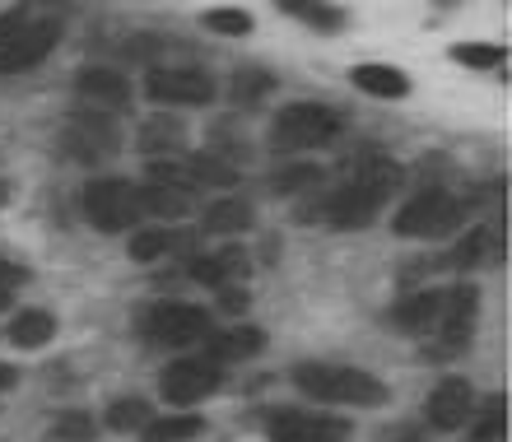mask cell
Returning <instances> with one entry per match:
<instances>
[{
    "mask_svg": "<svg viewBox=\"0 0 512 442\" xmlns=\"http://www.w3.org/2000/svg\"><path fill=\"white\" fill-rule=\"evenodd\" d=\"M201 252V228H177V224H154L131 233V261L154 266L163 256H196Z\"/></svg>",
    "mask_w": 512,
    "mask_h": 442,
    "instance_id": "15",
    "label": "cell"
},
{
    "mask_svg": "<svg viewBox=\"0 0 512 442\" xmlns=\"http://www.w3.org/2000/svg\"><path fill=\"white\" fill-rule=\"evenodd\" d=\"M19 284H28V270L19 266V261H10V256H0V289H19Z\"/></svg>",
    "mask_w": 512,
    "mask_h": 442,
    "instance_id": "36",
    "label": "cell"
},
{
    "mask_svg": "<svg viewBox=\"0 0 512 442\" xmlns=\"http://www.w3.org/2000/svg\"><path fill=\"white\" fill-rule=\"evenodd\" d=\"M270 442H350L354 424L340 415H317V410H280L266 424Z\"/></svg>",
    "mask_w": 512,
    "mask_h": 442,
    "instance_id": "12",
    "label": "cell"
},
{
    "mask_svg": "<svg viewBox=\"0 0 512 442\" xmlns=\"http://www.w3.org/2000/svg\"><path fill=\"white\" fill-rule=\"evenodd\" d=\"M75 94L84 98V108L126 112L135 98V84L126 80V70H117V66H84L80 75H75Z\"/></svg>",
    "mask_w": 512,
    "mask_h": 442,
    "instance_id": "14",
    "label": "cell"
},
{
    "mask_svg": "<svg viewBox=\"0 0 512 442\" xmlns=\"http://www.w3.org/2000/svg\"><path fill=\"white\" fill-rule=\"evenodd\" d=\"M28 19H33L28 10H10V14H0V47H5V42H10L14 33H19V28L28 24Z\"/></svg>",
    "mask_w": 512,
    "mask_h": 442,
    "instance_id": "37",
    "label": "cell"
},
{
    "mask_svg": "<svg viewBox=\"0 0 512 442\" xmlns=\"http://www.w3.org/2000/svg\"><path fill=\"white\" fill-rule=\"evenodd\" d=\"M443 5H457V0H443Z\"/></svg>",
    "mask_w": 512,
    "mask_h": 442,
    "instance_id": "41",
    "label": "cell"
},
{
    "mask_svg": "<svg viewBox=\"0 0 512 442\" xmlns=\"http://www.w3.org/2000/svg\"><path fill=\"white\" fill-rule=\"evenodd\" d=\"M508 438V401L489 396L485 405H475L471 415V442H503Z\"/></svg>",
    "mask_w": 512,
    "mask_h": 442,
    "instance_id": "27",
    "label": "cell"
},
{
    "mask_svg": "<svg viewBox=\"0 0 512 442\" xmlns=\"http://www.w3.org/2000/svg\"><path fill=\"white\" fill-rule=\"evenodd\" d=\"M140 215L145 219H168V224H177V219L191 215V196L177 187H163V182H140Z\"/></svg>",
    "mask_w": 512,
    "mask_h": 442,
    "instance_id": "24",
    "label": "cell"
},
{
    "mask_svg": "<svg viewBox=\"0 0 512 442\" xmlns=\"http://www.w3.org/2000/svg\"><path fill=\"white\" fill-rule=\"evenodd\" d=\"M261 349H266V331H261V326H247V322L205 335V359H215V363H247V359H256Z\"/></svg>",
    "mask_w": 512,
    "mask_h": 442,
    "instance_id": "19",
    "label": "cell"
},
{
    "mask_svg": "<svg viewBox=\"0 0 512 442\" xmlns=\"http://www.w3.org/2000/svg\"><path fill=\"white\" fill-rule=\"evenodd\" d=\"M80 210L84 219L98 228V233H131L135 224H140V191H135V182H126V177H89L80 191Z\"/></svg>",
    "mask_w": 512,
    "mask_h": 442,
    "instance_id": "4",
    "label": "cell"
},
{
    "mask_svg": "<svg viewBox=\"0 0 512 442\" xmlns=\"http://www.w3.org/2000/svg\"><path fill=\"white\" fill-rule=\"evenodd\" d=\"M252 228V205L243 196H224V201L205 205L201 215V233H215V238H233V233H247Z\"/></svg>",
    "mask_w": 512,
    "mask_h": 442,
    "instance_id": "25",
    "label": "cell"
},
{
    "mask_svg": "<svg viewBox=\"0 0 512 442\" xmlns=\"http://www.w3.org/2000/svg\"><path fill=\"white\" fill-rule=\"evenodd\" d=\"M252 261L243 247H219V252H196L191 256V280L205 289H229V284H247Z\"/></svg>",
    "mask_w": 512,
    "mask_h": 442,
    "instance_id": "16",
    "label": "cell"
},
{
    "mask_svg": "<svg viewBox=\"0 0 512 442\" xmlns=\"http://www.w3.org/2000/svg\"><path fill=\"white\" fill-rule=\"evenodd\" d=\"M475 415V387L466 382V377H443L438 387L429 391V401H424V419H429L438 433H457L466 429Z\"/></svg>",
    "mask_w": 512,
    "mask_h": 442,
    "instance_id": "13",
    "label": "cell"
},
{
    "mask_svg": "<svg viewBox=\"0 0 512 442\" xmlns=\"http://www.w3.org/2000/svg\"><path fill=\"white\" fill-rule=\"evenodd\" d=\"M201 28H205V33H219V38H247V33L256 28V19L247 10L219 5V10H205L201 14Z\"/></svg>",
    "mask_w": 512,
    "mask_h": 442,
    "instance_id": "34",
    "label": "cell"
},
{
    "mask_svg": "<svg viewBox=\"0 0 512 442\" xmlns=\"http://www.w3.org/2000/svg\"><path fill=\"white\" fill-rule=\"evenodd\" d=\"M10 205V177H0V210Z\"/></svg>",
    "mask_w": 512,
    "mask_h": 442,
    "instance_id": "39",
    "label": "cell"
},
{
    "mask_svg": "<svg viewBox=\"0 0 512 442\" xmlns=\"http://www.w3.org/2000/svg\"><path fill=\"white\" fill-rule=\"evenodd\" d=\"M149 345L159 349H191V345H205V335L215 331L210 312L196 308V303H154L140 322Z\"/></svg>",
    "mask_w": 512,
    "mask_h": 442,
    "instance_id": "8",
    "label": "cell"
},
{
    "mask_svg": "<svg viewBox=\"0 0 512 442\" xmlns=\"http://www.w3.org/2000/svg\"><path fill=\"white\" fill-rule=\"evenodd\" d=\"M205 433V419L191 410H173V415H154L140 429V442H196Z\"/></svg>",
    "mask_w": 512,
    "mask_h": 442,
    "instance_id": "26",
    "label": "cell"
},
{
    "mask_svg": "<svg viewBox=\"0 0 512 442\" xmlns=\"http://www.w3.org/2000/svg\"><path fill=\"white\" fill-rule=\"evenodd\" d=\"M475 322H480V289H475L471 280L452 284V289H443V308H438V326H433V345L429 354L433 359H457V354H466V345H471L475 335Z\"/></svg>",
    "mask_w": 512,
    "mask_h": 442,
    "instance_id": "5",
    "label": "cell"
},
{
    "mask_svg": "<svg viewBox=\"0 0 512 442\" xmlns=\"http://www.w3.org/2000/svg\"><path fill=\"white\" fill-rule=\"evenodd\" d=\"M14 387H19V368H14V363H0V396Z\"/></svg>",
    "mask_w": 512,
    "mask_h": 442,
    "instance_id": "38",
    "label": "cell"
},
{
    "mask_svg": "<svg viewBox=\"0 0 512 442\" xmlns=\"http://www.w3.org/2000/svg\"><path fill=\"white\" fill-rule=\"evenodd\" d=\"M270 89H275V75H270V70L243 66L238 75H233V84H229V98L238 103V108H256V103H261Z\"/></svg>",
    "mask_w": 512,
    "mask_h": 442,
    "instance_id": "29",
    "label": "cell"
},
{
    "mask_svg": "<svg viewBox=\"0 0 512 442\" xmlns=\"http://www.w3.org/2000/svg\"><path fill=\"white\" fill-rule=\"evenodd\" d=\"M61 145H66L70 159H80V163H103V159H112V154L122 149V131H117L112 112L75 108V112L66 117V135H61Z\"/></svg>",
    "mask_w": 512,
    "mask_h": 442,
    "instance_id": "9",
    "label": "cell"
},
{
    "mask_svg": "<svg viewBox=\"0 0 512 442\" xmlns=\"http://www.w3.org/2000/svg\"><path fill=\"white\" fill-rule=\"evenodd\" d=\"M401 182H405L401 163L387 159V154H368L345 187H336L317 210L303 215V224H317V219H322V224H331L336 233H359V228H368L382 215V205L391 201V191L401 187Z\"/></svg>",
    "mask_w": 512,
    "mask_h": 442,
    "instance_id": "1",
    "label": "cell"
},
{
    "mask_svg": "<svg viewBox=\"0 0 512 442\" xmlns=\"http://www.w3.org/2000/svg\"><path fill=\"white\" fill-rule=\"evenodd\" d=\"M494 256H499V228H494V224H475L471 233H466V238L447 252V261H452V270H461V275H466V270L485 266V261H494Z\"/></svg>",
    "mask_w": 512,
    "mask_h": 442,
    "instance_id": "23",
    "label": "cell"
},
{
    "mask_svg": "<svg viewBox=\"0 0 512 442\" xmlns=\"http://www.w3.org/2000/svg\"><path fill=\"white\" fill-rule=\"evenodd\" d=\"M10 303H14V294H10V289H0V312L10 308Z\"/></svg>",
    "mask_w": 512,
    "mask_h": 442,
    "instance_id": "40",
    "label": "cell"
},
{
    "mask_svg": "<svg viewBox=\"0 0 512 442\" xmlns=\"http://www.w3.org/2000/svg\"><path fill=\"white\" fill-rule=\"evenodd\" d=\"M350 84L359 89V94L368 98H405L410 94V75H405L401 66H382V61H368V66H354L350 70Z\"/></svg>",
    "mask_w": 512,
    "mask_h": 442,
    "instance_id": "21",
    "label": "cell"
},
{
    "mask_svg": "<svg viewBox=\"0 0 512 442\" xmlns=\"http://www.w3.org/2000/svg\"><path fill=\"white\" fill-rule=\"evenodd\" d=\"M461 219H466V205L447 187H429L396 210L391 228H396L401 238H443V233H457Z\"/></svg>",
    "mask_w": 512,
    "mask_h": 442,
    "instance_id": "6",
    "label": "cell"
},
{
    "mask_svg": "<svg viewBox=\"0 0 512 442\" xmlns=\"http://www.w3.org/2000/svg\"><path fill=\"white\" fill-rule=\"evenodd\" d=\"M135 149H140L145 159H177V154H187V126H182V117L154 112L149 121H140Z\"/></svg>",
    "mask_w": 512,
    "mask_h": 442,
    "instance_id": "17",
    "label": "cell"
},
{
    "mask_svg": "<svg viewBox=\"0 0 512 442\" xmlns=\"http://www.w3.org/2000/svg\"><path fill=\"white\" fill-rule=\"evenodd\" d=\"M187 173H191V182H196V191L233 187V182H238V168L224 163V159H215V154H187Z\"/></svg>",
    "mask_w": 512,
    "mask_h": 442,
    "instance_id": "33",
    "label": "cell"
},
{
    "mask_svg": "<svg viewBox=\"0 0 512 442\" xmlns=\"http://www.w3.org/2000/svg\"><path fill=\"white\" fill-rule=\"evenodd\" d=\"M294 387L317 405H354V410H382L391 405V387L382 377L354 363H298Z\"/></svg>",
    "mask_w": 512,
    "mask_h": 442,
    "instance_id": "2",
    "label": "cell"
},
{
    "mask_svg": "<svg viewBox=\"0 0 512 442\" xmlns=\"http://www.w3.org/2000/svg\"><path fill=\"white\" fill-rule=\"evenodd\" d=\"M47 442H98V424L89 410H61L47 424Z\"/></svg>",
    "mask_w": 512,
    "mask_h": 442,
    "instance_id": "31",
    "label": "cell"
},
{
    "mask_svg": "<svg viewBox=\"0 0 512 442\" xmlns=\"http://www.w3.org/2000/svg\"><path fill=\"white\" fill-rule=\"evenodd\" d=\"M438 308H443V289H415V294H405L396 308L387 312V322L396 326L401 335H433L438 326Z\"/></svg>",
    "mask_w": 512,
    "mask_h": 442,
    "instance_id": "18",
    "label": "cell"
},
{
    "mask_svg": "<svg viewBox=\"0 0 512 442\" xmlns=\"http://www.w3.org/2000/svg\"><path fill=\"white\" fill-rule=\"evenodd\" d=\"M317 182H326V173L317 163H289V168H275V173H270V191H275V196H303V191H312Z\"/></svg>",
    "mask_w": 512,
    "mask_h": 442,
    "instance_id": "30",
    "label": "cell"
},
{
    "mask_svg": "<svg viewBox=\"0 0 512 442\" xmlns=\"http://www.w3.org/2000/svg\"><path fill=\"white\" fill-rule=\"evenodd\" d=\"M52 335H56V317L47 308H19L10 317V326H5V340L14 349H42L52 345Z\"/></svg>",
    "mask_w": 512,
    "mask_h": 442,
    "instance_id": "22",
    "label": "cell"
},
{
    "mask_svg": "<svg viewBox=\"0 0 512 442\" xmlns=\"http://www.w3.org/2000/svg\"><path fill=\"white\" fill-rule=\"evenodd\" d=\"M61 42V19H28L5 47H0V75H24L38 70Z\"/></svg>",
    "mask_w": 512,
    "mask_h": 442,
    "instance_id": "11",
    "label": "cell"
},
{
    "mask_svg": "<svg viewBox=\"0 0 512 442\" xmlns=\"http://www.w3.org/2000/svg\"><path fill=\"white\" fill-rule=\"evenodd\" d=\"M215 294H219V308L233 312V317H243L247 303H252V294H247L243 284H229V289H215Z\"/></svg>",
    "mask_w": 512,
    "mask_h": 442,
    "instance_id": "35",
    "label": "cell"
},
{
    "mask_svg": "<svg viewBox=\"0 0 512 442\" xmlns=\"http://www.w3.org/2000/svg\"><path fill=\"white\" fill-rule=\"evenodd\" d=\"M452 61L466 70H494V75H503L508 47H494V42H457V47H452Z\"/></svg>",
    "mask_w": 512,
    "mask_h": 442,
    "instance_id": "32",
    "label": "cell"
},
{
    "mask_svg": "<svg viewBox=\"0 0 512 442\" xmlns=\"http://www.w3.org/2000/svg\"><path fill=\"white\" fill-rule=\"evenodd\" d=\"M154 419V405L145 401V396H117V401L108 405V429L112 433H140Z\"/></svg>",
    "mask_w": 512,
    "mask_h": 442,
    "instance_id": "28",
    "label": "cell"
},
{
    "mask_svg": "<svg viewBox=\"0 0 512 442\" xmlns=\"http://www.w3.org/2000/svg\"><path fill=\"white\" fill-rule=\"evenodd\" d=\"M275 10L289 14L294 24L312 28L317 38H336V33L350 28V14L340 10V5H331V0H275Z\"/></svg>",
    "mask_w": 512,
    "mask_h": 442,
    "instance_id": "20",
    "label": "cell"
},
{
    "mask_svg": "<svg viewBox=\"0 0 512 442\" xmlns=\"http://www.w3.org/2000/svg\"><path fill=\"white\" fill-rule=\"evenodd\" d=\"M224 387V363H215V359H173L168 368L159 373V396L168 405H201V401H210L215 391Z\"/></svg>",
    "mask_w": 512,
    "mask_h": 442,
    "instance_id": "10",
    "label": "cell"
},
{
    "mask_svg": "<svg viewBox=\"0 0 512 442\" xmlns=\"http://www.w3.org/2000/svg\"><path fill=\"white\" fill-rule=\"evenodd\" d=\"M219 94L215 75L205 66H149L145 98L159 108H210Z\"/></svg>",
    "mask_w": 512,
    "mask_h": 442,
    "instance_id": "7",
    "label": "cell"
},
{
    "mask_svg": "<svg viewBox=\"0 0 512 442\" xmlns=\"http://www.w3.org/2000/svg\"><path fill=\"white\" fill-rule=\"evenodd\" d=\"M350 117L331 103H284L275 117H270V149L275 154H308V149H322V145H336L345 135Z\"/></svg>",
    "mask_w": 512,
    "mask_h": 442,
    "instance_id": "3",
    "label": "cell"
}]
</instances>
